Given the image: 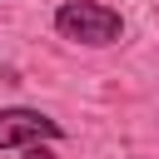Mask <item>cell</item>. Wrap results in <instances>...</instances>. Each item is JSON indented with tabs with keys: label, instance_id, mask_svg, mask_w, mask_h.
<instances>
[{
	"label": "cell",
	"instance_id": "cell-1",
	"mask_svg": "<svg viewBox=\"0 0 159 159\" xmlns=\"http://www.w3.org/2000/svg\"><path fill=\"white\" fill-rule=\"evenodd\" d=\"M55 35L84 50H109L124 40V15L104 0H60L55 5Z\"/></svg>",
	"mask_w": 159,
	"mask_h": 159
},
{
	"label": "cell",
	"instance_id": "cell-3",
	"mask_svg": "<svg viewBox=\"0 0 159 159\" xmlns=\"http://www.w3.org/2000/svg\"><path fill=\"white\" fill-rule=\"evenodd\" d=\"M20 154H25V159H55L50 144H30V149H20Z\"/></svg>",
	"mask_w": 159,
	"mask_h": 159
},
{
	"label": "cell",
	"instance_id": "cell-2",
	"mask_svg": "<svg viewBox=\"0 0 159 159\" xmlns=\"http://www.w3.org/2000/svg\"><path fill=\"white\" fill-rule=\"evenodd\" d=\"M65 124L30 104H0V149H30V144H60Z\"/></svg>",
	"mask_w": 159,
	"mask_h": 159
}]
</instances>
